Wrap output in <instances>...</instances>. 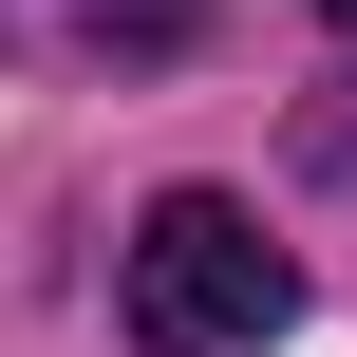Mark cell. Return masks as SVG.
<instances>
[{"label":"cell","instance_id":"cell-2","mask_svg":"<svg viewBox=\"0 0 357 357\" xmlns=\"http://www.w3.org/2000/svg\"><path fill=\"white\" fill-rule=\"evenodd\" d=\"M320 19H339V38H357V0H320Z\"/></svg>","mask_w":357,"mask_h":357},{"label":"cell","instance_id":"cell-1","mask_svg":"<svg viewBox=\"0 0 357 357\" xmlns=\"http://www.w3.org/2000/svg\"><path fill=\"white\" fill-rule=\"evenodd\" d=\"M282 320H301V264L264 245V207L169 188V207L132 226V339L151 357H264Z\"/></svg>","mask_w":357,"mask_h":357}]
</instances>
